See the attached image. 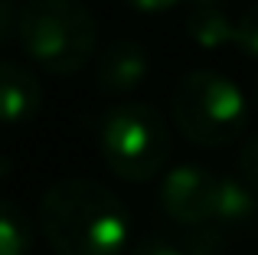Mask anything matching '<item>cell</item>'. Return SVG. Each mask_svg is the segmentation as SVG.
<instances>
[{
	"label": "cell",
	"instance_id": "obj_1",
	"mask_svg": "<svg viewBox=\"0 0 258 255\" xmlns=\"http://www.w3.org/2000/svg\"><path fill=\"white\" fill-rule=\"evenodd\" d=\"M39 232L56 255H124L131 213L124 200L88 177H66L39 200Z\"/></svg>",
	"mask_w": 258,
	"mask_h": 255
},
{
	"label": "cell",
	"instance_id": "obj_2",
	"mask_svg": "<svg viewBox=\"0 0 258 255\" xmlns=\"http://www.w3.org/2000/svg\"><path fill=\"white\" fill-rule=\"evenodd\" d=\"M17 39L39 69L72 76L98 49V23L82 0H26Z\"/></svg>",
	"mask_w": 258,
	"mask_h": 255
},
{
	"label": "cell",
	"instance_id": "obj_3",
	"mask_svg": "<svg viewBox=\"0 0 258 255\" xmlns=\"http://www.w3.org/2000/svg\"><path fill=\"white\" fill-rule=\"evenodd\" d=\"M98 151L114 177L147 183L160 177L173 141L164 115L147 102H118L98 121Z\"/></svg>",
	"mask_w": 258,
	"mask_h": 255
},
{
	"label": "cell",
	"instance_id": "obj_4",
	"mask_svg": "<svg viewBox=\"0 0 258 255\" xmlns=\"http://www.w3.org/2000/svg\"><path fill=\"white\" fill-rule=\"evenodd\" d=\"M173 128L196 147H226L248 128V102L222 72L193 69L173 85Z\"/></svg>",
	"mask_w": 258,
	"mask_h": 255
},
{
	"label": "cell",
	"instance_id": "obj_5",
	"mask_svg": "<svg viewBox=\"0 0 258 255\" xmlns=\"http://www.w3.org/2000/svg\"><path fill=\"white\" fill-rule=\"evenodd\" d=\"M216 197H219V177L196 164L173 167L160 183V210L176 226L189 229L216 219Z\"/></svg>",
	"mask_w": 258,
	"mask_h": 255
},
{
	"label": "cell",
	"instance_id": "obj_6",
	"mask_svg": "<svg viewBox=\"0 0 258 255\" xmlns=\"http://www.w3.org/2000/svg\"><path fill=\"white\" fill-rule=\"evenodd\" d=\"M151 72V56L138 39H111L98 52L95 89L108 98H124L138 89Z\"/></svg>",
	"mask_w": 258,
	"mask_h": 255
},
{
	"label": "cell",
	"instance_id": "obj_7",
	"mask_svg": "<svg viewBox=\"0 0 258 255\" xmlns=\"http://www.w3.org/2000/svg\"><path fill=\"white\" fill-rule=\"evenodd\" d=\"M43 108V82L33 69L0 59V124H30Z\"/></svg>",
	"mask_w": 258,
	"mask_h": 255
},
{
	"label": "cell",
	"instance_id": "obj_8",
	"mask_svg": "<svg viewBox=\"0 0 258 255\" xmlns=\"http://www.w3.org/2000/svg\"><path fill=\"white\" fill-rule=\"evenodd\" d=\"M186 36L193 39L200 49H226L229 43H235V23L229 20V13L216 4H196L186 13V23H183Z\"/></svg>",
	"mask_w": 258,
	"mask_h": 255
},
{
	"label": "cell",
	"instance_id": "obj_9",
	"mask_svg": "<svg viewBox=\"0 0 258 255\" xmlns=\"http://www.w3.org/2000/svg\"><path fill=\"white\" fill-rule=\"evenodd\" d=\"M36 242V226L17 200L0 197V255H30Z\"/></svg>",
	"mask_w": 258,
	"mask_h": 255
},
{
	"label": "cell",
	"instance_id": "obj_10",
	"mask_svg": "<svg viewBox=\"0 0 258 255\" xmlns=\"http://www.w3.org/2000/svg\"><path fill=\"white\" fill-rule=\"evenodd\" d=\"M258 210V193L248 190L242 180L219 177V197H216V219L219 226H239L245 219H252Z\"/></svg>",
	"mask_w": 258,
	"mask_h": 255
},
{
	"label": "cell",
	"instance_id": "obj_11",
	"mask_svg": "<svg viewBox=\"0 0 258 255\" xmlns=\"http://www.w3.org/2000/svg\"><path fill=\"white\" fill-rule=\"evenodd\" d=\"M186 255H222L226 252V236H222L219 223H203V226H193V232L186 236Z\"/></svg>",
	"mask_w": 258,
	"mask_h": 255
},
{
	"label": "cell",
	"instance_id": "obj_12",
	"mask_svg": "<svg viewBox=\"0 0 258 255\" xmlns=\"http://www.w3.org/2000/svg\"><path fill=\"white\" fill-rule=\"evenodd\" d=\"M235 46H239L245 56L258 59V0L235 20Z\"/></svg>",
	"mask_w": 258,
	"mask_h": 255
},
{
	"label": "cell",
	"instance_id": "obj_13",
	"mask_svg": "<svg viewBox=\"0 0 258 255\" xmlns=\"http://www.w3.org/2000/svg\"><path fill=\"white\" fill-rule=\"evenodd\" d=\"M239 180L258 193V134H252L239 151Z\"/></svg>",
	"mask_w": 258,
	"mask_h": 255
},
{
	"label": "cell",
	"instance_id": "obj_14",
	"mask_svg": "<svg viewBox=\"0 0 258 255\" xmlns=\"http://www.w3.org/2000/svg\"><path fill=\"white\" fill-rule=\"evenodd\" d=\"M124 255H186V249L176 245L173 239H167V236H144V239H138Z\"/></svg>",
	"mask_w": 258,
	"mask_h": 255
},
{
	"label": "cell",
	"instance_id": "obj_15",
	"mask_svg": "<svg viewBox=\"0 0 258 255\" xmlns=\"http://www.w3.org/2000/svg\"><path fill=\"white\" fill-rule=\"evenodd\" d=\"M20 36V7L13 0H0V46Z\"/></svg>",
	"mask_w": 258,
	"mask_h": 255
},
{
	"label": "cell",
	"instance_id": "obj_16",
	"mask_svg": "<svg viewBox=\"0 0 258 255\" xmlns=\"http://www.w3.org/2000/svg\"><path fill=\"white\" fill-rule=\"evenodd\" d=\"M127 7L134 10H144V13H160V10H170V7L183 4V0H124Z\"/></svg>",
	"mask_w": 258,
	"mask_h": 255
},
{
	"label": "cell",
	"instance_id": "obj_17",
	"mask_svg": "<svg viewBox=\"0 0 258 255\" xmlns=\"http://www.w3.org/2000/svg\"><path fill=\"white\" fill-rule=\"evenodd\" d=\"M189 4H193V7H196V4H216V7H219L222 0H189Z\"/></svg>",
	"mask_w": 258,
	"mask_h": 255
},
{
	"label": "cell",
	"instance_id": "obj_18",
	"mask_svg": "<svg viewBox=\"0 0 258 255\" xmlns=\"http://www.w3.org/2000/svg\"><path fill=\"white\" fill-rule=\"evenodd\" d=\"M252 102L258 105V79H255V92H252Z\"/></svg>",
	"mask_w": 258,
	"mask_h": 255
}]
</instances>
